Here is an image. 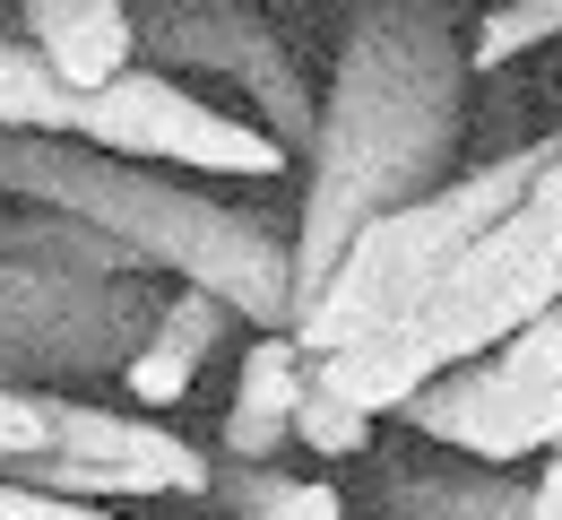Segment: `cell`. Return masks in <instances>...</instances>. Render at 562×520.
Wrapping results in <instances>:
<instances>
[{
  "label": "cell",
  "mask_w": 562,
  "mask_h": 520,
  "mask_svg": "<svg viewBox=\"0 0 562 520\" xmlns=\"http://www.w3.org/2000/svg\"><path fill=\"white\" fill-rule=\"evenodd\" d=\"M0 520H113V512L87 504V495H53V486H26V477L0 468Z\"/></svg>",
  "instance_id": "19"
},
{
  "label": "cell",
  "mask_w": 562,
  "mask_h": 520,
  "mask_svg": "<svg viewBox=\"0 0 562 520\" xmlns=\"http://www.w3.org/2000/svg\"><path fill=\"white\" fill-rule=\"evenodd\" d=\"M35 451H53L44 399H35L26 381H0V468H9V460H35Z\"/></svg>",
  "instance_id": "18"
},
{
  "label": "cell",
  "mask_w": 562,
  "mask_h": 520,
  "mask_svg": "<svg viewBox=\"0 0 562 520\" xmlns=\"http://www.w3.org/2000/svg\"><path fill=\"white\" fill-rule=\"evenodd\" d=\"M87 96H95V87H70V78L44 62L35 35H0V131L78 140V131H87Z\"/></svg>",
  "instance_id": "14"
},
{
  "label": "cell",
  "mask_w": 562,
  "mask_h": 520,
  "mask_svg": "<svg viewBox=\"0 0 562 520\" xmlns=\"http://www.w3.org/2000/svg\"><path fill=\"white\" fill-rule=\"evenodd\" d=\"M18 26L44 44V62L70 87H113L122 70H139V18L131 0H9Z\"/></svg>",
  "instance_id": "13"
},
{
  "label": "cell",
  "mask_w": 562,
  "mask_h": 520,
  "mask_svg": "<svg viewBox=\"0 0 562 520\" xmlns=\"http://www.w3.org/2000/svg\"><path fill=\"white\" fill-rule=\"evenodd\" d=\"M131 18H139V53H156V70L225 78L251 104V122H269L285 148H312L321 104L294 70V44L260 9H243V0H131Z\"/></svg>",
  "instance_id": "8"
},
{
  "label": "cell",
  "mask_w": 562,
  "mask_h": 520,
  "mask_svg": "<svg viewBox=\"0 0 562 520\" xmlns=\"http://www.w3.org/2000/svg\"><path fill=\"white\" fill-rule=\"evenodd\" d=\"M294 443L321 451V460H372V408H355L347 390H329V381H321V365H312L303 417H294Z\"/></svg>",
  "instance_id": "17"
},
{
  "label": "cell",
  "mask_w": 562,
  "mask_h": 520,
  "mask_svg": "<svg viewBox=\"0 0 562 520\" xmlns=\"http://www.w3.org/2000/svg\"><path fill=\"white\" fill-rule=\"evenodd\" d=\"M398 425L424 434L432 451H468V460H493V468H519V460H554L562 451V390L528 381L502 347H485L468 365L432 373L398 408Z\"/></svg>",
  "instance_id": "9"
},
{
  "label": "cell",
  "mask_w": 562,
  "mask_h": 520,
  "mask_svg": "<svg viewBox=\"0 0 562 520\" xmlns=\"http://www.w3.org/2000/svg\"><path fill=\"white\" fill-rule=\"evenodd\" d=\"M554 35H562V0H493L485 18L468 26V62L502 70V62H519V53L554 44Z\"/></svg>",
  "instance_id": "16"
},
{
  "label": "cell",
  "mask_w": 562,
  "mask_h": 520,
  "mask_svg": "<svg viewBox=\"0 0 562 520\" xmlns=\"http://www.w3.org/2000/svg\"><path fill=\"white\" fill-rule=\"evenodd\" d=\"M468 44L450 35V0H363L338 53V87L312 131V174L294 209V278L303 296L347 261L372 218L450 182L468 122Z\"/></svg>",
  "instance_id": "1"
},
{
  "label": "cell",
  "mask_w": 562,
  "mask_h": 520,
  "mask_svg": "<svg viewBox=\"0 0 562 520\" xmlns=\"http://www.w3.org/2000/svg\"><path fill=\"white\" fill-rule=\"evenodd\" d=\"M312 347L294 330H260L243 347V373H234V408H225V434L216 451L225 460H278L294 443V417H303V390H312Z\"/></svg>",
  "instance_id": "11"
},
{
  "label": "cell",
  "mask_w": 562,
  "mask_h": 520,
  "mask_svg": "<svg viewBox=\"0 0 562 520\" xmlns=\"http://www.w3.org/2000/svg\"><path fill=\"white\" fill-rule=\"evenodd\" d=\"M528 520H562V451L537 468V512H528Z\"/></svg>",
  "instance_id": "20"
},
{
  "label": "cell",
  "mask_w": 562,
  "mask_h": 520,
  "mask_svg": "<svg viewBox=\"0 0 562 520\" xmlns=\"http://www.w3.org/2000/svg\"><path fill=\"white\" fill-rule=\"evenodd\" d=\"M372 512L381 520H528L537 512V486H519L510 468L493 460H381L372 468Z\"/></svg>",
  "instance_id": "10"
},
{
  "label": "cell",
  "mask_w": 562,
  "mask_h": 520,
  "mask_svg": "<svg viewBox=\"0 0 562 520\" xmlns=\"http://www.w3.org/2000/svg\"><path fill=\"white\" fill-rule=\"evenodd\" d=\"M546 156H554V140H528V148H510L502 165L450 174L441 191H424V200H407V209L372 218L347 243V261L303 296L294 339H303L312 356H338V347H363V339L416 321L424 303L441 296V278L528 200V182L546 174Z\"/></svg>",
  "instance_id": "4"
},
{
  "label": "cell",
  "mask_w": 562,
  "mask_h": 520,
  "mask_svg": "<svg viewBox=\"0 0 562 520\" xmlns=\"http://www.w3.org/2000/svg\"><path fill=\"white\" fill-rule=\"evenodd\" d=\"M243 312L216 296V287H182V296L156 312V330L139 339V356L122 365V390H131V408H182L191 399V381H200V365H209L216 347H225V330H234Z\"/></svg>",
  "instance_id": "12"
},
{
  "label": "cell",
  "mask_w": 562,
  "mask_h": 520,
  "mask_svg": "<svg viewBox=\"0 0 562 520\" xmlns=\"http://www.w3.org/2000/svg\"><path fill=\"white\" fill-rule=\"evenodd\" d=\"M0 200L26 209H70L104 225L113 243H131L147 269L216 287L243 321L294 330L303 278H294V234H278L251 209H225L191 182H156L139 156H113L95 140H53V131H0Z\"/></svg>",
  "instance_id": "2"
},
{
  "label": "cell",
  "mask_w": 562,
  "mask_h": 520,
  "mask_svg": "<svg viewBox=\"0 0 562 520\" xmlns=\"http://www.w3.org/2000/svg\"><path fill=\"white\" fill-rule=\"evenodd\" d=\"M216 504L234 520H347V495L321 477H294L278 460H216Z\"/></svg>",
  "instance_id": "15"
},
{
  "label": "cell",
  "mask_w": 562,
  "mask_h": 520,
  "mask_svg": "<svg viewBox=\"0 0 562 520\" xmlns=\"http://www.w3.org/2000/svg\"><path fill=\"white\" fill-rule=\"evenodd\" d=\"M156 269L139 278H87L44 261H0V381L53 390L78 373H122L156 330Z\"/></svg>",
  "instance_id": "5"
},
{
  "label": "cell",
  "mask_w": 562,
  "mask_h": 520,
  "mask_svg": "<svg viewBox=\"0 0 562 520\" xmlns=\"http://www.w3.org/2000/svg\"><path fill=\"white\" fill-rule=\"evenodd\" d=\"M44 399V425L53 451L35 460H9V477L26 486H53V495H87V504H139V495H216V460L182 434H165L156 417H122V408H95L78 390H35Z\"/></svg>",
  "instance_id": "7"
},
{
  "label": "cell",
  "mask_w": 562,
  "mask_h": 520,
  "mask_svg": "<svg viewBox=\"0 0 562 520\" xmlns=\"http://www.w3.org/2000/svg\"><path fill=\"white\" fill-rule=\"evenodd\" d=\"M95 148L139 156V165H182V174H225V182H278L294 148H285L269 122L251 113H225L209 96H191L182 78L165 70H122L113 87L87 96V131Z\"/></svg>",
  "instance_id": "6"
},
{
  "label": "cell",
  "mask_w": 562,
  "mask_h": 520,
  "mask_svg": "<svg viewBox=\"0 0 562 520\" xmlns=\"http://www.w3.org/2000/svg\"><path fill=\"white\" fill-rule=\"evenodd\" d=\"M554 303H562V131H554L546 174L528 182V200L441 278V296L424 303L416 321H398V330H381L363 347L321 356V381L347 390L355 408H372V417H398L432 373L502 347L519 321H537Z\"/></svg>",
  "instance_id": "3"
}]
</instances>
